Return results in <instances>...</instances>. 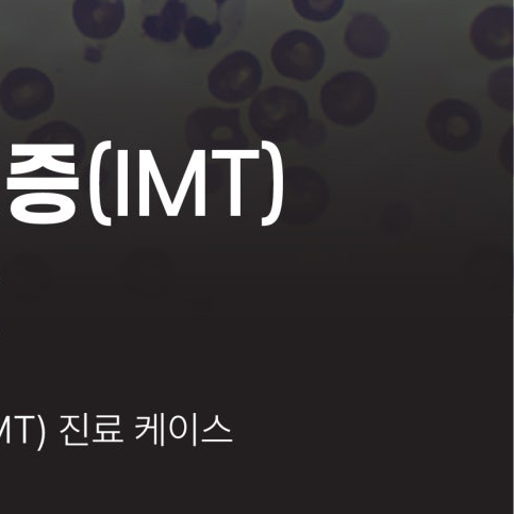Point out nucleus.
I'll use <instances>...</instances> for the list:
<instances>
[{
    "label": "nucleus",
    "mask_w": 514,
    "mask_h": 514,
    "mask_svg": "<svg viewBox=\"0 0 514 514\" xmlns=\"http://www.w3.org/2000/svg\"><path fill=\"white\" fill-rule=\"evenodd\" d=\"M377 91L369 77L344 72L331 78L321 91V106L334 124L355 128L366 123L375 111Z\"/></svg>",
    "instance_id": "nucleus-1"
},
{
    "label": "nucleus",
    "mask_w": 514,
    "mask_h": 514,
    "mask_svg": "<svg viewBox=\"0 0 514 514\" xmlns=\"http://www.w3.org/2000/svg\"><path fill=\"white\" fill-rule=\"evenodd\" d=\"M426 128L430 139L444 151L463 154L482 140L484 126L477 109L450 98L431 108Z\"/></svg>",
    "instance_id": "nucleus-2"
},
{
    "label": "nucleus",
    "mask_w": 514,
    "mask_h": 514,
    "mask_svg": "<svg viewBox=\"0 0 514 514\" xmlns=\"http://www.w3.org/2000/svg\"><path fill=\"white\" fill-rule=\"evenodd\" d=\"M322 42L304 30H292L281 36L272 48V61L280 75L298 81L317 76L325 64Z\"/></svg>",
    "instance_id": "nucleus-3"
},
{
    "label": "nucleus",
    "mask_w": 514,
    "mask_h": 514,
    "mask_svg": "<svg viewBox=\"0 0 514 514\" xmlns=\"http://www.w3.org/2000/svg\"><path fill=\"white\" fill-rule=\"evenodd\" d=\"M262 68L251 53L238 51L227 55L209 75V90L220 101L242 102L259 88Z\"/></svg>",
    "instance_id": "nucleus-4"
},
{
    "label": "nucleus",
    "mask_w": 514,
    "mask_h": 514,
    "mask_svg": "<svg viewBox=\"0 0 514 514\" xmlns=\"http://www.w3.org/2000/svg\"><path fill=\"white\" fill-rule=\"evenodd\" d=\"M252 114L258 123L287 136L305 126L308 121V105L300 93L273 87L255 99Z\"/></svg>",
    "instance_id": "nucleus-5"
},
{
    "label": "nucleus",
    "mask_w": 514,
    "mask_h": 514,
    "mask_svg": "<svg viewBox=\"0 0 514 514\" xmlns=\"http://www.w3.org/2000/svg\"><path fill=\"white\" fill-rule=\"evenodd\" d=\"M476 51L492 61L513 56V9L494 6L480 13L471 28Z\"/></svg>",
    "instance_id": "nucleus-6"
},
{
    "label": "nucleus",
    "mask_w": 514,
    "mask_h": 514,
    "mask_svg": "<svg viewBox=\"0 0 514 514\" xmlns=\"http://www.w3.org/2000/svg\"><path fill=\"white\" fill-rule=\"evenodd\" d=\"M76 204L68 195L55 192H31L12 201L10 213L28 225H58L69 222L76 213Z\"/></svg>",
    "instance_id": "nucleus-7"
},
{
    "label": "nucleus",
    "mask_w": 514,
    "mask_h": 514,
    "mask_svg": "<svg viewBox=\"0 0 514 514\" xmlns=\"http://www.w3.org/2000/svg\"><path fill=\"white\" fill-rule=\"evenodd\" d=\"M124 0H75L73 20L77 29L92 40H106L125 20Z\"/></svg>",
    "instance_id": "nucleus-8"
},
{
    "label": "nucleus",
    "mask_w": 514,
    "mask_h": 514,
    "mask_svg": "<svg viewBox=\"0 0 514 514\" xmlns=\"http://www.w3.org/2000/svg\"><path fill=\"white\" fill-rule=\"evenodd\" d=\"M11 155L32 157L28 161L12 163L10 167L12 176L29 174L42 168L63 175L74 176L76 173L74 163L56 159V157H74V144H12Z\"/></svg>",
    "instance_id": "nucleus-9"
},
{
    "label": "nucleus",
    "mask_w": 514,
    "mask_h": 514,
    "mask_svg": "<svg viewBox=\"0 0 514 514\" xmlns=\"http://www.w3.org/2000/svg\"><path fill=\"white\" fill-rule=\"evenodd\" d=\"M390 33L376 16L360 13L348 24L345 44L355 56L362 59L383 57L390 44Z\"/></svg>",
    "instance_id": "nucleus-10"
},
{
    "label": "nucleus",
    "mask_w": 514,
    "mask_h": 514,
    "mask_svg": "<svg viewBox=\"0 0 514 514\" xmlns=\"http://www.w3.org/2000/svg\"><path fill=\"white\" fill-rule=\"evenodd\" d=\"M188 8L180 0H168L160 14L148 15L142 23L145 35L162 43H173L187 21Z\"/></svg>",
    "instance_id": "nucleus-11"
},
{
    "label": "nucleus",
    "mask_w": 514,
    "mask_h": 514,
    "mask_svg": "<svg viewBox=\"0 0 514 514\" xmlns=\"http://www.w3.org/2000/svg\"><path fill=\"white\" fill-rule=\"evenodd\" d=\"M112 148V141L98 143L94 148L90 164V204L95 221L102 226H112V219L103 211L101 200V168L104 154Z\"/></svg>",
    "instance_id": "nucleus-12"
},
{
    "label": "nucleus",
    "mask_w": 514,
    "mask_h": 514,
    "mask_svg": "<svg viewBox=\"0 0 514 514\" xmlns=\"http://www.w3.org/2000/svg\"><path fill=\"white\" fill-rule=\"evenodd\" d=\"M78 177H8L10 191H78Z\"/></svg>",
    "instance_id": "nucleus-13"
},
{
    "label": "nucleus",
    "mask_w": 514,
    "mask_h": 514,
    "mask_svg": "<svg viewBox=\"0 0 514 514\" xmlns=\"http://www.w3.org/2000/svg\"><path fill=\"white\" fill-rule=\"evenodd\" d=\"M261 147L270 153L273 162L274 173L273 205L268 217H265L261 220V225L264 227L273 225L280 217L281 209H283L284 204L285 180L283 160H281L277 146L273 142L263 140L261 142Z\"/></svg>",
    "instance_id": "nucleus-14"
},
{
    "label": "nucleus",
    "mask_w": 514,
    "mask_h": 514,
    "mask_svg": "<svg viewBox=\"0 0 514 514\" xmlns=\"http://www.w3.org/2000/svg\"><path fill=\"white\" fill-rule=\"evenodd\" d=\"M220 22L209 23L201 16H191L185 23L184 35L188 43L195 49H207L222 33Z\"/></svg>",
    "instance_id": "nucleus-15"
},
{
    "label": "nucleus",
    "mask_w": 514,
    "mask_h": 514,
    "mask_svg": "<svg viewBox=\"0 0 514 514\" xmlns=\"http://www.w3.org/2000/svg\"><path fill=\"white\" fill-rule=\"evenodd\" d=\"M293 6L303 19L311 22H327L336 18L345 0H292Z\"/></svg>",
    "instance_id": "nucleus-16"
},
{
    "label": "nucleus",
    "mask_w": 514,
    "mask_h": 514,
    "mask_svg": "<svg viewBox=\"0 0 514 514\" xmlns=\"http://www.w3.org/2000/svg\"><path fill=\"white\" fill-rule=\"evenodd\" d=\"M512 68L497 70L489 78V95L493 103L505 110H512Z\"/></svg>",
    "instance_id": "nucleus-17"
},
{
    "label": "nucleus",
    "mask_w": 514,
    "mask_h": 514,
    "mask_svg": "<svg viewBox=\"0 0 514 514\" xmlns=\"http://www.w3.org/2000/svg\"><path fill=\"white\" fill-rule=\"evenodd\" d=\"M195 217H206V151H197Z\"/></svg>",
    "instance_id": "nucleus-18"
},
{
    "label": "nucleus",
    "mask_w": 514,
    "mask_h": 514,
    "mask_svg": "<svg viewBox=\"0 0 514 514\" xmlns=\"http://www.w3.org/2000/svg\"><path fill=\"white\" fill-rule=\"evenodd\" d=\"M128 151L118 152V215L128 217Z\"/></svg>",
    "instance_id": "nucleus-19"
},
{
    "label": "nucleus",
    "mask_w": 514,
    "mask_h": 514,
    "mask_svg": "<svg viewBox=\"0 0 514 514\" xmlns=\"http://www.w3.org/2000/svg\"><path fill=\"white\" fill-rule=\"evenodd\" d=\"M241 174V159H230V215L234 218L242 213Z\"/></svg>",
    "instance_id": "nucleus-20"
},
{
    "label": "nucleus",
    "mask_w": 514,
    "mask_h": 514,
    "mask_svg": "<svg viewBox=\"0 0 514 514\" xmlns=\"http://www.w3.org/2000/svg\"><path fill=\"white\" fill-rule=\"evenodd\" d=\"M140 217H149V163L148 151H140Z\"/></svg>",
    "instance_id": "nucleus-21"
},
{
    "label": "nucleus",
    "mask_w": 514,
    "mask_h": 514,
    "mask_svg": "<svg viewBox=\"0 0 514 514\" xmlns=\"http://www.w3.org/2000/svg\"><path fill=\"white\" fill-rule=\"evenodd\" d=\"M148 163H149V173H151V177L154 180V184L158 191L160 200L164 207L165 212H167L168 217H173V209L171 201V197L168 193L167 187H165L164 181L158 169V165L156 163L155 157L151 151H148Z\"/></svg>",
    "instance_id": "nucleus-22"
},
{
    "label": "nucleus",
    "mask_w": 514,
    "mask_h": 514,
    "mask_svg": "<svg viewBox=\"0 0 514 514\" xmlns=\"http://www.w3.org/2000/svg\"><path fill=\"white\" fill-rule=\"evenodd\" d=\"M196 167H197V151H194L193 155L190 159V162L188 164V168L185 172V175H184V177H182L181 184H180L179 189L175 196V200L172 204L173 217H177L182 204H184V202H185L186 195L189 191L191 182L195 175Z\"/></svg>",
    "instance_id": "nucleus-23"
},
{
    "label": "nucleus",
    "mask_w": 514,
    "mask_h": 514,
    "mask_svg": "<svg viewBox=\"0 0 514 514\" xmlns=\"http://www.w3.org/2000/svg\"><path fill=\"white\" fill-rule=\"evenodd\" d=\"M213 159H259L260 152L255 149V151H212Z\"/></svg>",
    "instance_id": "nucleus-24"
},
{
    "label": "nucleus",
    "mask_w": 514,
    "mask_h": 514,
    "mask_svg": "<svg viewBox=\"0 0 514 514\" xmlns=\"http://www.w3.org/2000/svg\"><path fill=\"white\" fill-rule=\"evenodd\" d=\"M38 419L40 420V424H41V427H42V439H41L40 446H39V449H38V452H41L42 449H43L44 443H45L46 428H45V424H44L43 418L41 416H38Z\"/></svg>",
    "instance_id": "nucleus-25"
},
{
    "label": "nucleus",
    "mask_w": 514,
    "mask_h": 514,
    "mask_svg": "<svg viewBox=\"0 0 514 514\" xmlns=\"http://www.w3.org/2000/svg\"><path fill=\"white\" fill-rule=\"evenodd\" d=\"M24 421V430H23V443L26 444L27 443V419H23Z\"/></svg>",
    "instance_id": "nucleus-26"
},
{
    "label": "nucleus",
    "mask_w": 514,
    "mask_h": 514,
    "mask_svg": "<svg viewBox=\"0 0 514 514\" xmlns=\"http://www.w3.org/2000/svg\"><path fill=\"white\" fill-rule=\"evenodd\" d=\"M161 440H162V446L164 445V414L162 413L161 416Z\"/></svg>",
    "instance_id": "nucleus-27"
},
{
    "label": "nucleus",
    "mask_w": 514,
    "mask_h": 514,
    "mask_svg": "<svg viewBox=\"0 0 514 514\" xmlns=\"http://www.w3.org/2000/svg\"><path fill=\"white\" fill-rule=\"evenodd\" d=\"M6 428H7V443L10 444V417H8Z\"/></svg>",
    "instance_id": "nucleus-28"
},
{
    "label": "nucleus",
    "mask_w": 514,
    "mask_h": 514,
    "mask_svg": "<svg viewBox=\"0 0 514 514\" xmlns=\"http://www.w3.org/2000/svg\"><path fill=\"white\" fill-rule=\"evenodd\" d=\"M88 437V414H85V438Z\"/></svg>",
    "instance_id": "nucleus-29"
},
{
    "label": "nucleus",
    "mask_w": 514,
    "mask_h": 514,
    "mask_svg": "<svg viewBox=\"0 0 514 514\" xmlns=\"http://www.w3.org/2000/svg\"><path fill=\"white\" fill-rule=\"evenodd\" d=\"M213 2L220 8L227 2V0H213Z\"/></svg>",
    "instance_id": "nucleus-30"
},
{
    "label": "nucleus",
    "mask_w": 514,
    "mask_h": 514,
    "mask_svg": "<svg viewBox=\"0 0 514 514\" xmlns=\"http://www.w3.org/2000/svg\"><path fill=\"white\" fill-rule=\"evenodd\" d=\"M194 446H196V413H194Z\"/></svg>",
    "instance_id": "nucleus-31"
},
{
    "label": "nucleus",
    "mask_w": 514,
    "mask_h": 514,
    "mask_svg": "<svg viewBox=\"0 0 514 514\" xmlns=\"http://www.w3.org/2000/svg\"><path fill=\"white\" fill-rule=\"evenodd\" d=\"M7 421H8V417L6 418V420H5L4 424H3V427L0 428V438H2V436H3L4 430H5L6 425H7Z\"/></svg>",
    "instance_id": "nucleus-32"
},
{
    "label": "nucleus",
    "mask_w": 514,
    "mask_h": 514,
    "mask_svg": "<svg viewBox=\"0 0 514 514\" xmlns=\"http://www.w3.org/2000/svg\"><path fill=\"white\" fill-rule=\"evenodd\" d=\"M14 419H16V420H23V419L33 420V419H36V417H18V416H16Z\"/></svg>",
    "instance_id": "nucleus-33"
}]
</instances>
